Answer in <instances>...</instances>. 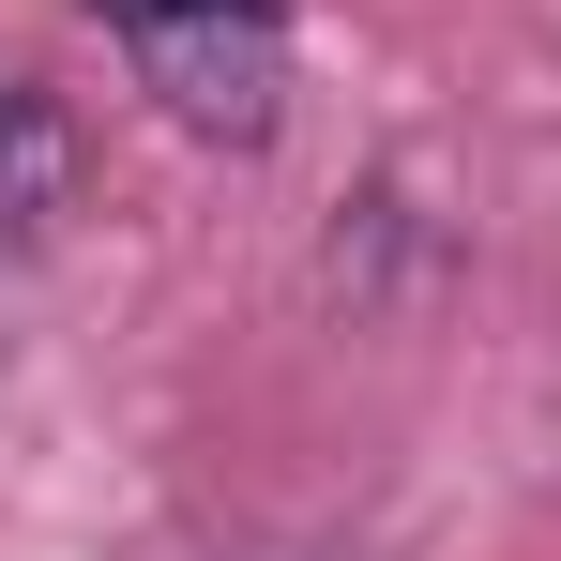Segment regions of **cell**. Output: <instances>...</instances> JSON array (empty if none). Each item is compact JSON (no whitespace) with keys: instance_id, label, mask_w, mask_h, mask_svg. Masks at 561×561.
Wrapping results in <instances>:
<instances>
[{"instance_id":"obj_2","label":"cell","mask_w":561,"mask_h":561,"mask_svg":"<svg viewBox=\"0 0 561 561\" xmlns=\"http://www.w3.org/2000/svg\"><path fill=\"white\" fill-rule=\"evenodd\" d=\"M46 197H61V122H46L31 92H0V243H31Z\"/></svg>"},{"instance_id":"obj_1","label":"cell","mask_w":561,"mask_h":561,"mask_svg":"<svg viewBox=\"0 0 561 561\" xmlns=\"http://www.w3.org/2000/svg\"><path fill=\"white\" fill-rule=\"evenodd\" d=\"M122 31V61H137V92L168 106L183 137H228V152H259L288 122V15L274 0H77Z\"/></svg>"}]
</instances>
